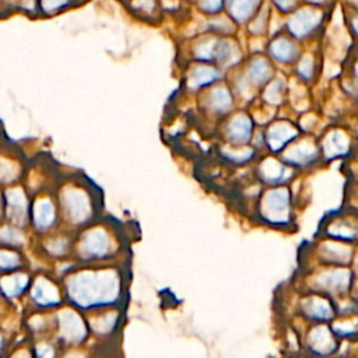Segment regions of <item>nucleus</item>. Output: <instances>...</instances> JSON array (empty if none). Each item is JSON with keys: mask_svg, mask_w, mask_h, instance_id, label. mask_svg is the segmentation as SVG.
I'll list each match as a JSON object with an SVG mask.
<instances>
[{"mask_svg": "<svg viewBox=\"0 0 358 358\" xmlns=\"http://www.w3.org/2000/svg\"><path fill=\"white\" fill-rule=\"evenodd\" d=\"M67 305L85 313L123 306L126 298V270L123 263L78 264L62 280Z\"/></svg>", "mask_w": 358, "mask_h": 358, "instance_id": "obj_1", "label": "nucleus"}, {"mask_svg": "<svg viewBox=\"0 0 358 358\" xmlns=\"http://www.w3.org/2000/svg\"><path fill=\"white\" fill-rule=\"evenodd\" d=\"M53 193L57 201L62 227L77 232L102 215L99 189L81 173L59 176Z\"/></svg>", "mask_w": 358, "mask_h": 358, "instance_id": "obj_2", "label": "nucleus"}, {"mask_svg": "<svg viewBox=\"0 0 358 358\" xmlns=\"http://www.w3.org/2000/svg\"><path fill=\"white\" fill-rule=\"evenodd\" d=\"M124 236L120 227L102 215L74 232L73 259L78 264L122 263Z\"/></svg>", "mask_w": 358, "mask_h": 358, "instance_id": "obj_3", "label": "nucleus"}, {"mask_svg": "<svg viewBox=\"0 0 358 358\" xmlns=\"http://www.w3.org/2000/svg\"><path fill=\"white\" fill-rule=\"evenodd\" d=\"M52 337L63 350L90 345L91 334L83 312L64 303L52 312Z\"/></svg>", "mask_w": 358, "mask_h": 358, "instance_id": "obj_4", "label": "nucleus"}, {"mask_svg": "<svg viewBox=\"0 0 358 358\" xmlns=\"http://www.w3.org/2000/svg\"><path fill=\"white\" fill-rule=\"evenodd\" d=\"M64 303L62 281L49 268L34 271L32 281L24 301L25 309L53 312Z\"/></svg>", "mask_w": 358, "mask_h": 358, "instance_id": "obj_5", "label": "nucleus"}, {"mask_svg": "<svg viewBox=\"0 0 358 358\" xmlns=\"http://www.w3.org/2000/svg\"><path fill=\"white\" fill-rule=\"evenodd\" d=\"M324 22V8L302 3L296 10L285 15L282 31L301 43L317 38Z\"/></svg>", "mask_w": 358, "mask_h": 358, "instance_id": "obj_6", "label": "nucleus"}, {"mask_svg": "<svg viewBox=\"0 0 358 358\" xmlns=\"http://www.w3.org/2000/svg\"><path fill=\"white\" fill-rule=\"evenodd\" d=\"M62 227L60 213L53 190H43L32 196L29 231L34 238L48 235Z\"/></svg>", "mask_w": 358, "mask_h": 358, "instance_id": "obj_7", "label": "nucleus"}, {"mask_svg": "<svg viewBox=\"0 0 358 358\" xmlns=\"http://www.w3.org/2000/svg\"><path fill=\"white\" fill-rule=\"evenodd\" d=\"M73 245L74 232L60 227L48 235L34 238L31 249L42 262L50 266L56 262L73 257Z\"/></svg>", "mask_w": 358, "mask_h": 358, "instance_id": "obj_8", "label": "nucleus"}, {"mask_svg": "<svg viewBox=\"0 0 358 358\" xmlns=\"http://www.w3.org/2000/svg\"><path fill=\"white\" fill-rule=\"evenodd\" d=\"M91 340L98 343L112 341L123 324V306H113L85 313Z\"/></svg>", "mask_w": 358, "mask_h": 358, "instance_id": "obj_9", "label": "nucleus"}, {"mask_svg": "<svg viewBox=\"0 0 358 358\" xmlns=\"http://www.w3.org/2000/svg\"><path fill=\"white\" fill-rule=\"evenodd\" d=\"M31 203H32V194L28 192L24 183L13 185L3 189L4 221L22 228H28Z\"/></svg>", "mask_w": 358, "mask_h": 358, "instance_id": "obj_10", "label": "nucleus"}, {"mask_svg": "<svg viewBox=\"0 0 358 358\" xmlns=\"http://www.w3.org/2000/svg\"><path fill=\"white\" fill-rule=\"evenodd\" d=\"M260 215L271 225H288L292 218L291 194L288 189L277 187L266 192L260 201Z\"/></svg>", "mask_w": 358, "mask_h": 358, "instance_id": "obj_11", "label": "nucleus"}, {"mask_svg": "<svg viewBox=\"0 0 358 358\" xmlns=\"http://www.w3.org/2000/svg\"><path fill=\"white\" fill-rule=\"evenodd\" d=\"M197 95L200 96V106L204 113L218 119L232 113L236 101L231 85L225 80L203 90Z\"/></svg>", "mask_w": 358, "mask_h": 358, "instance_id": "obj_12", "label": "nucleus"}, {"mask_svg": "<svg viewBox=\"0 0 358 358\" xmlns=\"http://www.w3.org/2000/svg\"><path fill=\"white\" fill-rule=\"evenodd\" d=\"M225 78V73L208 63L190 62L185 67L183 73V90L192 94H199L203 90L222 81Z\"/></svg>", "mask_w": 358, "mask_h": 358, "instance_id": "obj_13", "label": "nucleus"}, {"mask_svg": "<svg viewBox=\"0 0 358 358\" xmlns=\"http://www.w3.org/2000/svg\"><path fill=\"white\" fill-rule=\"evenodd\" d=\"M302 53L301 43L284 31L275 32L266 45V55L275 66H294Z\"/></svg>", "mask_w": 358, "mask_h": 358, "instance_id": "obj_14", "label": "nucleus"}, {"mask_svg": "<svg viewBox=\"0 0 358 358\" xmlns=\"http://www.w3.org/2000/svg\"><path fill=\"white\" fill-rule=\"evenodd\" d=\"M32 270L24 268L7 274H0V296L1 299L10 305L15 306L25 301L28 294L31 281H32Z\"/></svg>", "mask_w": 358, "mask_h": 358, "instance_id": "obj_15", "label": "nucleus"}, {"mask_svg": "<svg viewBox=\"0 0 358 358\" xmlns=\"http://www.w3.org/2000/svg\"><path fill=\"white\" fill-rule=\"evenodd\" d=\"M27 164L21 152L10 145H0V187L22 183Z\"/></svg>", "mask_w": 358, "mask_h": 358, "instance_id": "obj_16", "label": "nucleus"}, {"mask_svg": "<svg viewBox=\"0 0 358 358\" xmlns=\"http://www.w3.org/2000/svg\"><path fill=\"white\" fill-rule=\"evenodd\" d=\"M263 143L270 152L278 154L284 151L295 138L299 137V127L287 119L273 120L267 124L263 133Z\"/></svg>", "mask_w": 358, "mask_h": 358, "instance_id": "obj_17", "label": "nucleus"}, {"mask_svg": "<svg viewBox=\"0 0 358 358\" xmlns=\"http://www.w3.org/2000/svg\"><path fill=\"white\" fill-rule=\"evenodd\" d=\"M320 155L319 145L310 138L294 140L289 145L284 148L281 159L285 165L291 168H308L317 162Z\"/></svg>", "mask_w": 358, "mask_h": 358, "instance_id": "obj_18", "label": "nucleus"}, {"mask_svg": "<svg viewBox=\"0 0 358 358\" xmlns=\"http://www.w3.org/2000/svg\"><path fill=\"white\" fill-rule=\"evenodd\" d=\"M255 120L245 110L229 113L224 126V137L232 147L246 145L253 138Z\"/></svg>", "mask_w": 358, "mask_h": 358, "instance_id": "obj_19", "label": "nucleus"}, {"mask_svg": "<svg viewBox=\"0 0 358 358\" xmlns=\"http://www.w3.org/2000/svg\"><path fill=\"white\" fill-rule=\"evenodd\" d=\"M275 64L264 53H253L246 62L245 67L241 69L250 85L259 92L275 74Z\"/></svg>", "mask_w": 358, "mask_h": 358, "instance_id": "obj_20", "label": "nucleus"}, {"mask_svg": "<svg viewBox=\"0 0 358 358\" xmlns=\"http://www.w3.org/2000/svg\"><path fill=\"white\" fill-rule=\"evenodd\" d=\"M317 145L323 158L326 161H330L350 154L351 138L345 130L340 127H333L326 131Z\"/></svg>", "mask_w": 358, "mask_h": 358, "instance_id": "obj_21", "label": "nucleus"}, {"mask_svg": "<svg viewBox=\"0 0 358 358\" xmlns=\"http://www.w3.org/2000/svg\"><path fill=\"white\" fill-rule=\"evenodd\" d=\"M351 280V271L345 268H330L319 274L315 282V288L330 296H338L350 289Z\"/></svg>", "mask_w": 358, "mask_h": 358, "instance_id": "obj_22", "label": "nucleus"}, {"mask_svg": "<svg viewBox=\"0 0 358 358\" xmlns=\"http://www.w3.org/2000/svg\"><path fill=\"white\" fill-rule=\"evenodd\" d=\"M21 327L28 338L52 336V329H53L52 312L25 309V313L21 319Z\"/></svg>", "mask_w": 358, "mask_h": 358, "instance_id": "obj_23", "label": "nucleus"}, {"mask_svg": "<svg viewBox=\"0 0 358 358\" xmlns=\"http://www.w3.org/2000/svg\"><path fill=\"white\" fill-rule=\"evenodd\" d=\"M263 4L264 0H224V11L236 27H242L248 25Z\"/></svg>", "mask_w": 358, "mask_h": 358, "instance_id": "obj_24", "label": "nucleus"}, {"mask_svg": "<svg viewBox=\"0 0 358 358\" xmlns=\"http://www.w3.org/2000/svg\"><path fill=\"white\" fill-rule=\"evenodd\" d=\"M260 180L268 186H280L292 178V168L274 158H266L257 168Z\"/></svg>", "mask_w": 358, "mask_h": 358, "instance_id": "obj_25", "label": "nucleus"}, {"mask_svg": "<svg viewBox=\"0 0 358 358\" xmlns=\"http://www.w3.org/2000/svg\"><path fill=\"white\" fill-rule=\"evenodd\" d=\"M34 242V236L28 228H22L18 225H14L7 221L0 222V245L25 250L31 249Z\"/></svg>", "mask_w": 358, "mask_h": 358, "instance_id": "obj_26", "label": "nucleus"}, {"mask_svg": "<svg viewBox=\"0 0 358 358\" xmlns=\"http://www.w3.org/2000/svg\"><path fill=\"white\" fill-rule=\"evenodd\" d=\"M306 345L312 354L319 357L331 355L337 348L334 333L326 326H317L312 329L306 336Z\"/></svg>", "mask_w": 358, "mask_h": 358, "instance_id": "obj_27", "label": "nucleus"}, {"mask_svg": "<svg viewBox=\"0 0 358 358\" xmlns=\"http://www.w3.org/2000/svg\"><path fill=\"white\" fill-rule=\"evenodd\" d=\"M301 310L309 320L329 322L334 317L331 302L322 295H309L301 302Z\"/></svg>", "mask_w": 358, "mask_h": 358, "instance_id": "obj_28", "label": "nucleus"}, {"mask_svg": "<svg viewBox=\"0 0 358 358\" xmlns=\"http://www.w3.org/2000/svg\"><path fill=\"white\" fill-rule=\"evenodd\" d=\"M259 92L263 105L268 108H278L287 99L288 83L284 76L275 74Z\"/></svg>", "mask_w": 358, "mask_h": 358, "instance_id": "obj_29", "label": "nucleus"}, {"mask_svg": "<svg viewBox=\"0 0 358 358\" xmlns=\"http://www.w3.org/2000/svg\"><path fill=\"white\" fill-rule=\"evenodd\" d=\"M319 69V60L316 55L310 52H302L292 66L295 80L305 85H310L317 80Z\"/></svg>", "mask_w": 358, "mask_h": 358, "instance_id": "obj_30", "label": "nucleus"}, {"mask_svg": "<svg viewBox=\"0 0 358 358\" xmlns=\"http://www.w3.org/2000/svg\"><path fill=\"white\" fill-rule=\"evenodd\" d=\"M24 268H31L27 252L0 245V274H7Z\"/></svg>", "mask_w": 358, "mask_h": 358, "instance_id": "obj_31", "label": "nucleus"}, {"mask_svg": "<svg viewBox=\"0 0 358 358\" xmlns=\"http://www.w3.org/2000/svg\"><path fill=\"white\" fill-rule=\"evenodd\" d=\"M129 10L145 22H158L161 18V3L158 0H130L127 1Z\"/></svg>", "mask_w": 358, "mask_h": 358, "instance_id": "obj_32", "label": "nucleus"}, {"mask_svg": "<svg viewBox=\"0 0 358 358\" xmlns=\"http://www.w3.org/2000/svg\"><path fill=\"white\" fill-rule=\"evenodd\" d=\"M327 235L341 242H355L358 241V224L350 220H334L327 227Z\"/></svg>", "mask_w": 358, "mask_h": 358, "instance_id": "obj_33", "label": "nucleus"}, {"mask_svg": "<svg viewBox=\"0 0 358 358\" xmlns=\"http://www.w3.org/2000/svg\"><path fill=\"white\" fill-rule=\"evenodd\" d=\"M29 343L32 358H59L63 350L52 336L29 338Z\"/></svg>", "mask_w": 358, "mask_h": 358, "instance_id": "obj_34", "label": "nucleus"}, {"mask_svg": "<svg viewBox=\"0 0 358 358\" xmlns=\"http://www.w3.org/2000/svg\"><path fill=\"white\" fill-rule=\"evenodd\" d=\"M320 255L329 264H348V262L352 259L351 249L337 242L323 243L320 248Z\"/></svg>", "mask_w": 358, "mask_h": 358, "instance_id": "obj_35", "label": "nucleus"}, {"mask_svg": "<svg viewBox=\"0 0 358 358\" xmlns=\"http://www.w3.org/2000/svg\"><path fill=\"white\" fill-rule=\"evenodd\" d=\"M80 0H38V14L41 15H55L63 13L64 10L76 6Z\"/></svg>", "mask_w": 358, "mask_h": 358, "instance_id": "obj_36", "label": "nucleus"}, {"mask_svg": "<svg viewBox=\"0 0 358 358\" xmlns=\"http://www.w3.org/2000/svg\"><path fill=\"white\" fill-rule=\"evenodd\" d=\"M270 25V7L263 4L256 15L248 22V29L252 35H264Z\"/></svg>", "mask_w": 358, "mask_h": 358, "instance_id": "obj_37", "label": "nucleus"}, {"mask_svg": "<svg viewBox=\"0 0 358 358\" xmlns=\"http://www.w3.org/2000/svg\"><path fill=\"white\" fill-rule=\"evenodd\" d=\"M221 154H222L224 158H227L232 164L242 165V164H246L250 159H253V157L256 154V150L253 147L245 148V145H242V147H238L236 150L235 148H232V150H222Z\"/></svg>", "mask_w": 358, "mask_h": 358, "instance_id": "obj_38", "label": "nucleus"}, {"mask_svg": "<svg viewBox=\"0 0 358 358\" xmlns=\"http://www.w3.org/2000/svg\"><path fill=\"white\" fill-rule=\"evenodd\" d=\"M345 91L351 92V96L358 101V53L352 55L348 67V83Z\"/></svg>", "mask_w": 358, "mask_h": 358, "instance_id": "obj_39", "label": "nucleus"}, {"mask_svg": "<svg viewBox=\"0 0 358 358\" xmlns=\"http://www.w3.org/2000/svg\"><path fill=\"white\" fill-rule=\"evenodd\" d=\"M194 6L199 13L211 17L224 11V0H194Z\"/></svg>", "mask_w": 358, "mask_h": 358, "instance_id": "obj_40", "label": "nucleus"}, {"mask_svg": "<svg viewBox=\"0 0 358 358\" xmlns=\"http://www.w3.org/2000/svg\"><path fill=\"white\" fill-rule=\"evenodd\" d=\"M6 358H32L29 338L25 337L24 341L14 343Z\"/></svg>", "mask_w": 358, "mask_h": 358, "instance_id": "obj_41", "label": "nucleus"}, {"mask_svg": "<svg viewBox=\"0 0 358 358\" xmlns=\"http://www.w3.org/2000/svg\"><path fill=\"white\" fill-rule=\"evenodd\" d=\"M270 1H271V6L284 15H288L303 3V0H270Z\"/></svg>", "mask_w": 358, "mask_h": 358, "instance_id": "obj_42", "label": "nucleus"}, {"mask_svg": "<svg viewBox=\"0 0 358 358\" xmlns=\"http://www.w3.org/2000/svg\"><path fill=\"white\" fill-rule=\"evenodd\" d=\"M59 358H94L90 345L77 347V348H64L62 350Z\"/></svg>", "mask_w": 358, "mask_h": 358, "instance_id": "obj_43", "label": "nucleus"}, {"mask_svg": "<svg viewBox=\"0 0 358 358\" xmlns=\"http://www.w3.org/2000/svg\"><path fill=\"white\" fill-rule=\"evenodd\" d=\"M13 344H14V341H13L10 331L7 329H4L3 326H0V358L7 357Z\"/></svg>", "mask_w": 358, "mask_h": 358, "instance_id": "obj_44", "label": "nucleus"}, {"mask_svg": "<svg viewBox=\"0 0 358 358\" xmlns=\"http://www.w3.org/2000/svg\"><path fill=\"white\" fill-rule=\"evenodd\" d=\"M350 11L351 13L347 18V24H348V29L352 35V39L358 45V11H355V10H350Z\"/></svg>", "mask_w": 358, "mask_h": 358, "instance_id": "obj_45", "label": "nucleus"}, {"mask_svg": "<svg viewBox=\"0 0 358 358\" xmlns=\"http://www.w3.org/2000/svg\"><path fill=\"white\" fill-rule=\"evenodd\" d=\"M21 0H0V13L20 10Z\"/></svg>", "mask_w": 358, "mask_h": 358, "instance_id": "obj_46", "label": "nucleus"}, {"mask_svg": "<svg viewBox=\"0 0 358 358\" xmlns=\"http://www.w3.org/2000/svg\"><path fill=\"white\" fill-rule=\"evenodd\" d=\"M333 0H303V3L306 4H312V6H317V7H327Z\"/></svg>", "mask_w": 358, "mask_h": 358, "instance_id": "obj_47", "label": "nucleus"}, {"mask_svg": "<svg viewBox=\"0 0 358 358\" xmlns=\"http://www.w3.org/2000/svg\"><path fill=\"white\" fill-rule=\"evenodd\" d=\"M4 221V206H3V189L0 187V222Z\"/></svg>", "mask_w": 358, "mask_h": 358, "instance_id": "obj_48", "label": "nucleus"}, {"mask_svg": "<svg viewBox=\"0 0 358 358\" xmlns=\"http://www.w3.org/2000/svg\"><path fill=\"white\" fill-rule=\"evenodd\" d=\"M7 306V303L1 299V296H0V315H1V310H3V308H6Z\"/></svg>", "mask_w": 358, "mask_h": 358, "instance_id": "obj_49", "label": "nucleus"}, {"mask_svg": "<svg viewBox=\"0 0 358 358\" xmlns=\"http://www.w3.org/2000/svg\"><path fill=\"white\" fill-rule=\"evenodd\" d=\"M3 143H1V130H0V145H1Z\"/></svg>", "mask_w": 358, "mask_h": 358, "instance_id": "obj_50", "label": "nucleus"}, {"mask_svg": "<svg viewBox=\"0 0 358 358\" xmlns=\"http://www.w3.org/2000/svg\"><path fill=\"white\" fill-rule=\"evenodd\" d=\"M355 267H357V271H358V260H357V264H355Z\"/></svg>", "mask_w": 358, "mask_h": 358, "instance_id": "obj_51", "label": "nucleus"}, {"mask_svg": "<svg viewBox=\"0 0 358 358\" xmlns=\"http://www.w3.org/2000/svg\"><path fill=\"white\" fill-rule=\"evenodd\" d=\"M120 1H123V3H127V1H130V0H120Z\"/></svg>", "mask_w": 358, "mask_h": 358, "instance_id": "obj_52", "label": "nucleus"}, {"mask_svg": "<svg viewBox=\"0 0 358 358\" xmlns=\"http://www.w3.org/2000/svg\"><path fill=\"white\" fill-rule=\"evenodd\" d=\"M357 136H358V127H357Z\"/></svg>", "mask_w": 358, "mask_h": 358, "instance_id": "obj_53", "label": "nucleus"}]
</instances>
